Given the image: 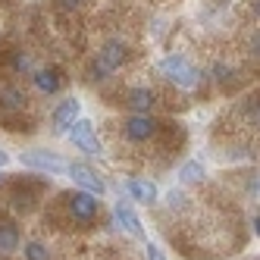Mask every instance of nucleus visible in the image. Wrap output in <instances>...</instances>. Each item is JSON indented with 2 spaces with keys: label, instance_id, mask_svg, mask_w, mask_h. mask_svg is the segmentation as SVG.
I'll list each match as a JSON object with an SVG mask.
<instances>
[{
  "label": "nucleus",
  "instance_id": "nucleus-13",
  "mask_svg": "<svg viewBox=\"0 0 260 260\" xmlns=\"http://www.w3.org/2000/svg\"><path fill=\"white\" fill-rule=\"evenodd\" d=\"M19 248V229H16V222H0V254H10Z\"/></svg>",
  "mask_w": 260,
  "mask_h": 260
},
{
  "label": "nucleus",
  "instance_id": "nucleus-19",
  "mask_svg": "<svg viewBox=\"0 0 260 260\" xmlns=\"http://www.w3.org/2000/svg\"><path fill=\"white\" fill-rule=\"evenodd\" d=\"M166 204H170V210H176V207H182V204H185V194L173 188L170 194H166Z\"/></svg>",
  "mask_w": 260,
  "mask_h": 260
},
{
  "label": "nucleus",
  "instance_id": "nucleus-24",
  "mask_svg": "<svg viewBox=\"0 0 260 260\" xmlns=\"http://www.w3.org/2000/svg\"><path fill=\"white\" fill-rule=\"evenodd\" d=\"M7 163H10V154H7V151H0V170H4Z\"/></svg>",
  "mask_w": 260,
  "mask_h": 260
},
{
  "label": "nucleus",
  "instance_id": "nucleus-23",
  "mask_svg": "<svg viewBox=\"0 0 260 260\" xmlns=\"http://www.w3.org/2000/svg\"><path fill=\"white\" fill-rule=\"evenodd\" d=\"M60 7H66V10H79L82 0H60Z\"/></svg>",
  "mask_w": 260,
  "mask_h": 260
},
{
  "label": "nucleus",
  "instance_id": "nucleus-5",
  "mask_svg": "<svg viewBox=\"0 0 260 260\" xmlns=\"http://www.w3.org/2000/svg\"><path fill=\"white\" fill-rule=\"evenodd\" d=\"M66 204H69V213H72V219H79V222H94V219H98V210H101L98 194L76 188V191H72V194L66 198Z\"/></svg>",
  "mask_w": 260,
  "mask_h": 260
},
{
  "label": "nucleus",
  "instance_id": "nucleus-21",
  "mask_svg": "<svg viewBox=\"0 0 260 260\" xmlns=\"http://www.w3.org/2000/svg\"><path fill=\"white\" fill-rule=\"evenodd\" d=\"M147 260H166V257H163V251L157 245H147Z\"/></svg>",
  "mask_w": 260,
  "mask_h": 260
},
{
  "label": "nucleus",
  "instance_id": "nucleus-20",
  "mask_svg": "<svg viewBox=\"0 0 260 260\" xmlns=\"http://www.w3.org/2000/svg\"><path fill=\"white\" fill-rule=\"evenodd\" d=\"M251 53L260 60V31H254V35H251Z\"/></svg>",
  "mask_w": 260,
  "mask_h": 260
},
{
  "label": "nucleus",
  "instance_id": "nucleus-22",
  "mask_svg": "<svg viewBox=\"0 0 260 260\" xmlns=\"http://www.w3.org/2000/svg\"><path fill=\"white\" fill-rule=\"evenodd\" d=\"M248 116L260 125V101H257V104H248Z\"/></svg>",
  "mask_w": 260,
  "mask_h": 260
},
{
  "label": "nucleus",
  "instance_id": "nucleus-12",
  "mask_svg": "<svg viewBox=\"0 0 260 260\" xmlns=\"http://www.w3.org/2000/svg\"><path fill=\"white\" fill-rule=\"evenodd\" d=\"M31 82H35V88H38L41 94H57L60 85H63L57 69H38V72H31Z\"/></svg>",
  "mask_w": 260,
  "mask_h": 260
},
{
  "label": "nucleus",
  "instance_id": "nucleus-14",
  "mask_svg": "<svg viewBox=\"0 0 260 260\" xmlns=\"http://www.w3.org/2000/svg\"><path fill=\"white\" fill-rule=\"evenodd\" d=\"M204 179V163L201 160H185L182 166H179V182L182 185H194V182H201Z\"/></svg>",
  "mask_w": 260,
  "mask_h": 260
},
{
  "label": "nucleus",
  "instance_id": "nucleus-6",
  "mask_svg": "<svg viewBox=\"0 0 260 260\" xmlns=\"http://www.w3.org/2000/svg\"><path fill=\"white\" fill-rule=\"evenodd\" d=\"M69 141L79 147V151H85V154H91V157H101V141H98V132H94V125H91L88 119H76V125L69 128Z\"/></svg>",
  "mask_w": 260,
  "mask_h": 260
},
{
  "label": "nucleus",
  "instance_id": "nucleus-4",
  "mask_svg": "<svg viewBox=\"0 0 260 260\" xmlns=\"http://www.w3.org/2000/svg\"><path fill=\"white\" fill-rule=\"evenodd\" d=\"M19 160H22V166H28V170H38V173H47V176H63L66 166H69L53 151H25Z\"/></svg>",
  "mask_w": 260,
  "mask_h": 260
},
{
  "label": "nucleus",
  "instance_id": "nucleus-16",
  "mask_svg": "<svg viewBox=\"0 0 260 260\" xmlns=\"http://www.w3.org/2000/svg\"><path fill=\"white\" fill-rule=\"evenodd\" d=\"M25 260H50V251L41 241H25Z\"/></svg>",
  "mask_w": 260,
  "mask_h": 260
},
{
  "label": "nucleus",
  "instance_id": "nucleus-11",
  "mask_svg": "<svg viewBox=\"0 0 260 260\" xmlns=\"http://www.w3.org/2000/svg\"><path fill=\"white\" fill-rule=\"evenodd\" d=\"M125 107L132 110V113H151L157 107V94L151 88H128L125 91Z\"/></svg>",
  "mask_w": 260,
  "mask_h": 260
},
{
  "label": "nucleus",
  "instance_id": "nucleus-25",
  "mask_svg": "<svg viewBox=\"0 0 260 260\" xmlns=\"http://www.w3.org/2000/svg\"><path fill=\"white\" fill-rule=\"evenodd\" d=\"M254 232H257V238H260V213L254 216Z\"/></svg>",
  "mask_w": 260,
  "mask_h": 260
},
{
  "label": "nucleus",
  "instance_id": "nucleus-1",
  "mask_svg": "<svg viewBox=\"0 0 260 260\" xmlns=\"http://www.w3.org/2000/svg\"><path fill=\"white\" fill-rule=\"evenodd\" d=\"M125 57H128L125 41L110 38V41H104V44H101L94 63H91V69H88V76L94 79V82H101V79H107V76H110V72H116V69L125 63Z\"/></svg>",
  "mask_w": 260,
  "mask_h": 260
},
{
  "label": "nucleus",
  "instance_id": "nucleus-3",
  "mask_svg": "<svg viewBox=\"0 0 260 260\" xmlns=\"http://www.w3.org/2000/svg\"><path fill=\"white\" fill-rule=\"evenodd\" d=\"M122 132H125L128 141L144 144V141L157 138V132H160V119H154L151 113H132V116L122 122Z\"/></svg>",
  "mask_w": 260,
  "mask_h": 260
},
{
  "label": "nucleus",
  "instance_id": "nucleus-9",
  "mask_svg": "<svg viewBox=\"0 0 260 260\" xmlns=\"http://www.w3.org/2000/svg\"><path fill=\"white\" fill-rule=\"evenodd\" d=\"M113 219H116V226L119 229H125L132 238H144V229H141V219H138V213L128 207L125 201H116V207H113Z\"/></svg>",
  "mask_w": 260,
  "mask_h": 260
},
{
  "label": "nucleus",
  "instance_id": "nucleus-17",
  "mask_svg": "<svg viewBox=\"0 0 260 260\" xmlns=\"http://www.w3.org/2000/svg\"><path fill=\"white\" fill-rule=\"evenodd\" d=\"M232 66H226V63H213V79H216V85H232Z\"/></svg>",
  "mask_w": 260,
  "mask_h": 260
},
{
  "label": "nucleus",
  "instance_id": "nucleus-26",
  "mask_svg": "<svg viewBox=\"0 0 260 260\" xmlns=\"http://www.w3.org/2000/svg\"><path fill=\"white\" fill-rule=\"evenodd\" d=\"M251 10H254V13L260 16V0H251Z\"/></svg>",
  "mask_w": 260,
  "mask_h": 260
},
{
  "label": "nucleus",
  "instance_id": "nucleus-18",
  "mask_svg": "<svg viewBox=\"0 0 260 260\" xmlns=\"http://www.w3.org/2000/svg\"><path fill=\"white\" fill-rule=\"evenodd\" d=\"M13 69H16V72H31V57H28L25 50H19V53L13 57Z\"/></svg>",
  "mask_w": 260,
  "mask_h": 260
},
{
  "label": "nucleus",
  "instance_id": "nucleus-8",
  "mask_svg": "<svg viewBox=\"0 0 260 260\" xmlns=\"http://www.w3.org/2000/svg\"><path fill=\"white\" fill-rule=\"evenodd\" d=\"M79 113H82V101L79 98H66V101H60L57 104V110H53V116H50V122H53V132H69L72 125H76V119H79Z\"/></svg>",
  "mask_w": 260,
  "mask_h": 260
},
{
  "label": "nucleus",
  "instance_id": "nucleus-2",
  "mask_svg": "<svg viewBox=\"0 0 260 260\" xmlns=\"http://www.w3.org/2000/svg\"><path fill=\"white\" fill-rule=\"evenodd\" d=\"M160 72L166 79H170L176 88H182V91H191V88H198V82H201V72L182 57V53H173V57H166V60H160Z\"/></svg>",
  "mask_w": 260,
  "mask_h": 260
},
{
  "label": "nucleus",
  "instance_id": "nucleus-10",
  "mask_svg": "<svg viewBox=\"0 0 260 260\" xmlns=\"http://www.w3.org/2000/svg\"><path fill=\"white\" fill-rule=\"evenodd\" d=\"M125 191L132 194V201L144 204V207L157 204V198H160V188H157L151 179H128V182H125Z\"/></svg>",
  "mask_w": 260,
  "mask_h": 260
},
{
  "label": "nucleus",
  "instance_id": "nucleus-15",
  "mask_svg": "<svg viewBox=\"0 0 260 260\" xmlns=\"http://www.w3.org/2000/svg\"><path fill=\"white\" fill-rule=\"evenodd\" d=\"M0 107H7V110H25V94L19 88H13V85H4L0 88Z\"/></svg>",
  "mask_w": 260,
  "mask_h": 260
},
{
  "label": "nucleus",
  "instance_id": "nucleus-7",
  "mask_svg": "<svg viewBox=\"0 0 260 260\" xmlns=\"http://www.w3.org/2000/svg\"><path fill=\"white\" fill-rule=\"evenodd\" d=\"M66 176L76 182V188H82V191H91V194H104V179L91 170V166H85V163H69L66 166Z\"/></svg>",
  "mask_w": 260,
  "mask_h": 260
}]
</instances>
